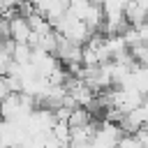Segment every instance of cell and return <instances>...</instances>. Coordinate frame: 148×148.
<instances>
[{"instance_id": "cell-1", "label": "cell", "mask_w": 148, "mask_h": 148, "mask_svg": "<svg viewBox=\"0 0 148 148\" xmlns=\"http://www.w3.org/2000/svg\"><path fill=\"white\" fill-rule=\"evenodd\" d=\"M9 28H12V39L28 44L32 28H30V23H28V18H25L23 14H14V16L9 18Z\"/></svg>"}, {"instance_id": "cell-2", "label": "cell", "mask_w": 148, "mask_h": 148, "mask_svg": "<svg viewBox=\"0 0 148 148\" xmlns=\"http://www.w3.org/2000/svg\"><path fill=\"white\" fill-rule=\"evenodd\" d=\"M9 95H12V86L7 81V74H0V102L5 97H9Z\"/></svg>"}]
</instances>
